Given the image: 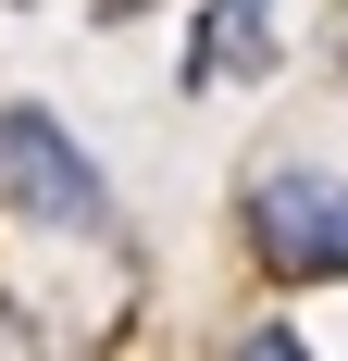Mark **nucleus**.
<instances>
[{
	"mask_svg": "<svg viewBox=\"0 0 348 361\" xmlns=\"http://www.w3.org/2000/svg\"><path fill=\"white\" fill-rule=\"evenodd\" d=\"M336 63H348V25H336Z\"/></svg>",
	"mask_w": 348,
	"mask_h": 361,
	"instance_id": "nucleus-4",
	"label": "nucleus"
},
{
	"mask_svg": "<svg viewBox=\"0 0 348 361\" xmlns=\"http://www.w3.org/2000/svg\"><path fill=\"white\" fill-rule=\"evenodd\" d=\"M0 212H13V224H50V237H100V224H112L100 162L63 137V112H37V100H0Z\"/></svg>",
	"mask_w": 348,
	"mask_h": 361,
	"instance_id": "nucleus-2",
	"label": "nucleus"
},
{
	"mask_svg": "<svg viewBox=\"0 0 348 361\" xmlns=\"http://www.w3.org/2000/svg\"><path fill=\"white\" fill-rule=\"evenodd\" d=\"M224 75H274V0H211V13H199L187 87H224Z\"/></svg>",
	"mask_w": 348,
	"mask_h": 361,
	"instance_id": "nucleus-3",
	"label": "nucleus"
},
{
	"mask_svg": "<svg viewBox=\"0 0 348 361\" xmlns=\"http://www.w3.org/2000/svg\"><path fill=\"white\" fill-rule=\"evenodd\" d=\"M249 262L274 274V287H348V175L323 162H274V175H249Z\"/></svg>",
	"mask_w": 348,
	"mask_h": 361,
	"instance_id": "nucleus-1",
	"label": "nucleus"
}]
</instances>
